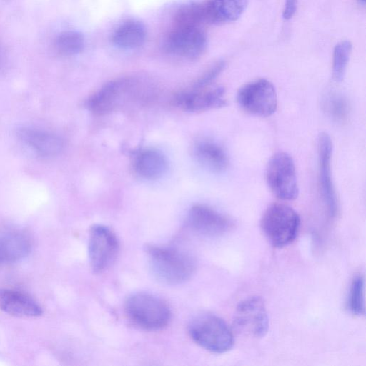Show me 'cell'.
<instances>
[{
	"label": "cell",
	"instance_id": "obj_1",
	"mask_svg": "<svg viewBox=\"0 0 366 366\" xmlns=\"http://www.w3.org/2000/svg\"><path fill=\"white\" fill-rule=\"evenodd\" d=\"M147 254L152 274L163 283L181 284L194 272L196 264L193 257L177 249L149 246Z\"/></svg>",
	"mask_w": 366,
	"mask_h": 366
},
{
	"label": "cell",
	"instance_id": "obj_2",
	"mask_svg": "<svg viewBox=\"0 0 366 366\" xmlns=\"http://www.w3.org/2000/svg\"><path fill=\"white\" fill-rule=\"evenodd\" d=\"M125 312L135 325L147 330L162 329L171 318L167 304L159 297L145 292L130 295L125 302Z\"/></svg>",
	"mask_w": 366,
	"mask_h": 366
},
{
	"label": "cell",
	"instance_id": "obj_3",
	"mask_svg": "<svg viewBox=\"0 0 366 366\" xmlns=\"http://www.w3.org/2000/svg\"><path fill=\"white\" fill-rule=\"evenodd\" d=\"M300 224L298 214L284 204L270 205L261 219V229L264 236L274 247L279 248L295 240Z\"/></svg>",
	"mask_w": 366,
	"mask_h": 366
},
{
	"label": "cell",
	"instance_id": "obj_4",
	"mask_svg": "<svg viewBox=\"0 0 366 366\" xmlns=\"http://www.w3.org/2000/svg\"><path fill=\"white\" fill-rule=\"evenodd\" d=\"M189 332L197 345L212 352H227L234 344L232 330L222 319L214 315L204 314L194 318Z\"/></svg>",
	"mask_w": 366,
	"mask_h": 366
},
{
	"label": "cell",
	"instance_id": "obj_5",
	"mask_svg": "<svg viewBox=\"0 0 366 366\" xmlns=\"http://www.w3.org/2000/svg\"><path fill=\"white\" fill-rule=\"evenodd\" d=\"M266 180L272 193L282 200H293L298 196V184L295 163L285 152H277L269 159Z\"/></svg>",
	"mask_w": 366,
	"mask_h": 366
},
{
	"label": "cell",
	"instance_id": "obj_6",
	"mask_svg": "<svg viewBox=\"0 0 366 366\" xmlns=\"http://www.w3.org/2000/svg\"><path fill=\"white\" fill-rule=\"evenodd\" d=\"M239 107L247 113L259 117H268L275 112L277 93L268 80L260 79L242 86L237 94Z\"/></svg>",
	"mask_w": 366,
	"mask_h": 366
},
{
	"label": "cell",
	"instance_id": "obj_7",
	"mask_svg": "<svg viewBox=\"0 0 366 366\" xmlns=\"http://www.w3.org/2000/svg\"><path fill=\"white\" fill-rule=\"evenodd\" d=\"M233 322L236 330L244 335L254 338L264 336L269 328V317L263 300L251 297L239 302Z\"/></svg>",
	"mask_w": 366,
	"mask_h": 366
},
{
	"label": "cell",
	"instance_id": "obj_8",
	"mask_svg": "<svg viewBox=\"0 0 366 366\" xmlns=\"http://www.w3.org/2000/svg\"><path fill=\"white\" fill-rule=\"evenodd\" d=\"M119 244L114 232L108 227L96 224L90 230L89 257L94 272L101 273L115 261Z\"/></svg>",
	"mask_w": 366,
	"mask_h": 366
},
{
	"label": "cell",
	"instance_id": "obj_9",
	"mask_svg": "<svg viewBox=\"0 0 366 366\" xmlns=\"http://www.w3.org/2000/svg\"><path fill=\"white\" fill-rule=\"evenodd\" d=\"M207 38L199 26H174L166 39L165 50L174 56L194 59L204 52Z\"/></svg>",
	"mask_w": 366,
	"mask_h": 366
},
{
	"label": "cell",
	"instance_id": "obj_10",
	"mask_svg": "<svg viewBox=\"0 0 366 366\" xmlns=\"http://www.w3.org/2000/svg\"><path fill=\"white\" fill-rule=\"evenodd\" d=\"M137 83L131 79L112 80L92 94L88 99V109L97 115H104L114 110L137 90Z\"/></svg>",
	"mask_w": 366,
	"mask_h": 366
},
{
	"label": "cell",
	"instance_id": "obj_11",
	"mask_svg": "<svg viewBox=\"0 0 366 366\" xmlns=\"http://www.w3.org/2000/svg\"><path fill=\"white\" fill-rule=\"evenodd\" d=\"M332 143L330 136L321 133L317 140L318 182L322 199L328 215L334 217L338 211V202L331 172Z\"/></svg>",
	"mask_w": 366,
	"mask_h": 366
},
{
	"label": "cell",
	"instance_id": "obj_12",
	"mask_svg": "<svg viewBox=\"0 0 366 366\" xmlns=\"http://www.w3.org/2000/svg\"><path fill=\"white\" fill-rule=\"evenodd\" d=\"M187 225L205 237H217L228 232L234 222L224 214L204 204L194 205L187 217Z\"/></svg>",
	"mask_w": 366,
	"mask_h": 366
},
{
	"label": "cell",
	"instance_id": "obj_13",
	"mask_svg": "<svg viewBox=\"0 0 366 366\" xmlns=\"http://www.w3.org/2000/svg\"><path fill=\"white\" fill-rule=\"evenodd\" d=\"M174 101L177 106L191 112L219 108L226 104L222 87L192 88L177 94Z\"/></svg>",
	"mask_w": 366,
	"mask_h": 366
},
{
	"label": "cell",
	"instance_id": "obj_14",
	"mask_svg": "<svg viewBox=\"0 0 366 366\" xmlns=\"http://www.w3.org/2000/svg\"><path fill=\"white\" fill-rule=\"evenodd\" d=\"M0 310L16 317H38L42 314L39 304L17 290L0 289Z\"/></svg>",
	"mask_w": 366,
	"mask_h": 366
},
{
	"label": "cell",
	"instance_id": "obj_15",
	"mask_svg": "<svg viewBox=\"0 0 366 366\" xmlns=\"http://www.w3.org/2000/svg\"><path fill=\"white\" fill-rule=\"evenodd\" d=\"M31 244L23 232H6L0 234V264L12 263L28 255Z\"/></svg>",
	"mask_w": 366,
	"mask_h": 366
},
{
	"label": "cell",
	"instance_id": "obj_16",
	"mask_svg": "<svg viewBox=\"0 0 366 366\" xmlns=\"http://www.w3.org/2000/svg\"><path fill=\"white\" fill-rule=\"evenodd\" d=\"M194 154L197 161L211 172L221 173L229 166L226 152L212 140L203 139L198 142L194 146Z\"/></svg>",
	"mask_w": 366,
	"mask_h": 366
},
{
	"label": "cell",
	"instance_id": "obj_17",
	"mask_svg": "<svg viewBox=\"0 0 366 366\" xmlns=\"http://www.w3.org/2000/svg\"><path fill=\"white\" fill-rule=\"evenodd\" d=\"M134 167L141 177L154 180L165 174L167 170V161L163 154L157 149H144L136 154Z\"/></svg>",
	"mask_w": 366,
	"mask_h": 366
},
{
	"label": "cell",
	"instance_id": "obj_18",
	"mask_svg": "<svg viewBox=\"0 0 366 366\" xmlns=\"http://www.w3.org/2000/svg\"><path fill=\"white\" fill-rule=\"evenodd\" d=\"M211 0L182 7L174 17L175 26H199L203 23H217Z\"/></svg>",
	"mask_w": 366,
	"mask_h": 366
},
{
	"label": "cell",
	"instance_id": "obj_19",
	"mask_svg": "<svg viewBox=\"0 0 366 366\" xmlns=\"http://www.w3.org/2000/svg\"><path fill=\"white\" fill-rule=\"evenodd\" d=\"M23 141L43 156L58 154L63 147L61 139L56 134L36 129L25 128L20 132Z\"/></svg>",
	"mask_w": 366,
	"mask_h": 366
},
{
	"label": "cell",
	"instance_id": "obj_20",
	"mask_svg": "<svg viewBox=\"0 0 366 366\" xmlns=\"http://www.w3.org/2000/svg\"><path fill=\"white\" fill-rule=\"evenodd\" d=\"M146 30L144 25L134 20L121 24L112 35V41L123 49H135L145 41Z\"/></svg>",
	"mask_w": 366,
	"mask_h": 366
},
{
	"label": "cell",
	"instance_id": "obj_21",
	"mask_svg": "<svg viewBox=\"0 0 366 366\" xmlns=\"http://www.w3.org/2000/svg\"><path fill=\"white\" fill-rule=\"evenodd\" d=\"M219 22L235 21L244 12L248 0H211Z\"/></svg>",
	"mask_w": 366,
	"mask_h": 366
},
{
	"label": "cell",
	"instance_id": "obj_22",
	"mask_svg": "<svg viewBox=\"0 0 366 366\" xmlns=\"http://www.w3.org/2000/svg\"><path fill=\"white\" fill-rule=\"evenodd\" d=\"M347 307L355 315L361 316L365 314V279L362 274L355 275L352 280Z\"/></svg>",
	"mask_w": 366,
	"mask_h": 366
},
{
	"label": "cell",
	"instance_id": "obj_23",
	"mask_svg": "<svg viewBox=\"0 0 366 366\" xmlns=\"http://www.w3.org/2000/svg\"><path fill=\"white\" fill-rule=\"evenodd\" d=\"M57 51L64 55H73L82 51L84 46V36L74 31L60 34L55 42Z\"/></svg>",
	"mask_w": 366,
	"mask_h": 366
},
{
	"label": "cell",
	"instance_id": "obj_24",
	"mask_svg": "<svg viewBox=\"0 0 366 366\" xmlns=\"http://www.w3.org/2000/svg\"><path fill=\"white\" fill-rule=\"evenodd\" d=\"M327 114L335 121L338 122H345L348 116V104L342 94L337 93L328 94L323 103Z\"/></svg>",
	"mask_w": 366,
	"mask_h": 366
},
{
	"label": "cell",
	"instance_id": "obj_25",
	"mask_svg": "<svg viewBox=\"0 0 366 366\" xmlns=\"http://www.w3.org/2000/svg\"><path fill=\"white\" fill-rule=\"evenodd\" d=\"M352 44L348 41H342L337 44L333 52V77L337 81L343 79L349 61Z\"/></svg>",
	"mask_w": 366,
	"mask_h": 366
},
{
	"label": "cell",
	"instance_id": "obj_26",
	"mask_svg": "<svg viewBox=\"0 0 366 366\" xmlns=\"http://www.w3.org/2000/svg\"><path fill=\"white\" fill-rule=\"evenodd\" d=\"M225 66L224 61H219L213 64L192 85V88L199 89L209 86L214 79L222 72Z\"/></svg>",
	"mask_w": 366,
	"mask_h": 366
},
{
	"label": "cell",
	"instance_id": "obj_27",
	"mask_svg": "<svg viewBox=\"0 0 366 366\" xmlns=\"http://www.w3.org/2000/svg\"><path fill=\"white\" fill-rule=\"evenodd\" d=\"M297 0H285L282 16L285 19L289 20L296 12Z\"/></svg>",
	"mask_w": 366,
	"mask_h": 366
},
{
	"label": "cell",
	"instance_id": "obj_28",
	"mask_svg": "<svg viewBox=\"0 0 366 366\" xmlns=\"http://www.w3.org/2000/svg\"><path fill=\"white\" fill-rule=\"evenodd\" d=\"M359 1H360V3H362V4H365V0H359Z\"/></svg>",
	"mask_w": 366,
	"mask_h": 366
}]
</instances>
